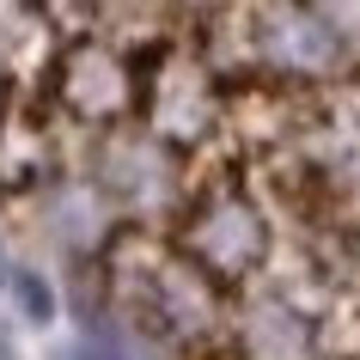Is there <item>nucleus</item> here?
<instances>
[{"instance_id": "obj_1", "label": "nucleus", "mask_w": 360, "mask_h": 360, "mask_svg": "<svg viewBox=\"0 0 360 360\" xmlns=\"http://www.w3.org/2000/svg\"><path fill=\"white\" fill-rule=\"evenodd\" d=\"M202 275L220 293H257L281 263V232H275V208L263 190H250L238 171H214L202 184L184 190V214H177V238Z\"/></svg>"}, {"instance_id": "obj_2", "label": "nucleus", "mask_w": 360, "mask_h": 360, "mask_svg": "<svg viewBox=\"0 0 360 360\" xmlns=\"http://www.w3.org/2000/svg\"><path fill=\"white\" fill-rule=\"evenodd\" d=\"M43 98L79 129H122L147 104V68L110 37H74L43 68Z\"/></svg>"}, {"instance_id": "obj_3", "label": "nucleus", "mask_w": 360, "mask_h": 360, "mask_svg": "<svg viewBox=\"0 0 360 360\" xmlns=\"http://www.w3.org/2000/svg\"><path fill=\"white\" fill-rule=\"evenodd\" d=\"M19 300H25V311H31V318H49V287L43 281H31V275H19Z\"/></svg>"}, {"instance_id": "obj_4", "label": "nucleus", "mask_w": 360, "mask_h": 360, "mask_svg": "<svg viewBox=\"0 0 360 360\" xmlns=\"http://www.w3.org/2000/svg\"><path fill=\"white\" fill-rule=\"evenodd\" d=\"M74 360H116V354H104V348H74Z\"/></svg>"}, {"instance_id": "obj_5", "label": "nucleus", "mask_w": 360, "mask_h": 360, "mask_svg": "<svg viewBox=\"0 0 360 360\" xmlns=\"http://www.w3.org/2000/svg\"><path fill=\"white\" fill-rule=\"evenodd\" d=\"M0 360H13V348H6V342H0Z\"/></svg>"}]
</instances>
